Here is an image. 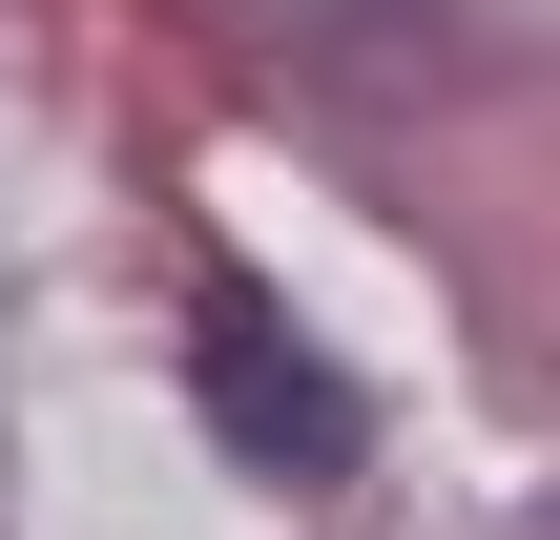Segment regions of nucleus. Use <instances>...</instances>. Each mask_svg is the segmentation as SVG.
<instances>
[{"label":"nucleus","mask_w":560,"mask_h":540,"mask_svg":"<svg viewBox=\"0 0 560 540\" xmlns=\"http://www.w3.org/2000/svg\"><path fill=\"white\" fill-rule=\"evenodd\" d=\"M187 395H208V437H229L249 479H291V499L374 458V395H353V375H332L270 291H208V312H187Z\"/></svg>","instance_id":"1"}]
</instances>
